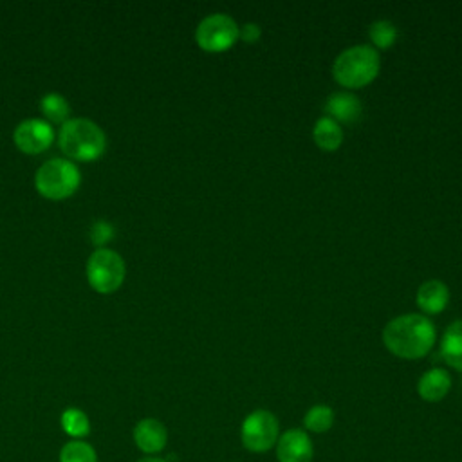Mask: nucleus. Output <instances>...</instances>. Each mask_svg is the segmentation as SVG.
Segmentation results:
<instances>
[{
    "instance_id": "nucleus-23",
    "label": "nucleus",
    "mask_w": 462,
    "mask_h": 462,
    "mask_svg": "<svg viewBox=\"0 0 462 462\" xmlns=\"http://www.w3.org/2000/svg\"><path fill=\"white\" fill-rule=\"evenodd\" d=\"M137 462H168L166 458H162V457H143L141 460H137Z\"/></svg>"
},
{
    "instance_id": "nucleus-7",
    "label": "nucleus",
    "mask_w": 462,
    "mask_h": 462,
    "mask_svg": "<svg viewBox=\"0 0 462 462\" xmlns=\"http://www.w3.org/2000/svg\"><path fill=\"white\" fill-rule=\"evenodd\" d=\"M238 40L236 22L224 13H213L200 20L195 29V42L206 52H222Z\"/></svg>"
},
{
    "instance_id": "nucleus-21",
    "label": "nucleus",
    "mask_w": 462,
    "mask_h": 462,
    "mask_svg": "<svg viewBox=\"0 0 462 462\" xmlns=\"http://www.w3.org/2000/svg\"><path fill=\"white\" fill-rule=\"evenodd\" d=\"M112 236H114V229H112V226L108 222L97 220V222L92 224V227H90V240L94 242V245H97V249L103 247Z\"/></svg>"
},
{
    "instance_id": "nucleus-10",
    "label": "nucleus",
    "mask_w": 462,
    "mask_h": 462,
    "mask_svg": "<svg viewBox=\"0 0 462 462\" xmlns=\"http://www.w3.org/2000/svg\"><path fill=\"white\" fill-rule=\"evenodd\" d=\"M134 442L139 451H143L148 457H155L161 453L168 444V430L166 426L153 417H144L137 420L132 431Z\"/></svg>"
},
{
    "instance_id": "nucleus-8",
    "label": "nucleus",
    "mask_w": 462,
    "mask_h": 462,
    "mask_svg": "<svg viewBox=\"0 0 462 462\" xmlns=\"http://www.w3.org/2000/svg\"><path fill=\"white\" fill-rule=\"evenodd\" d=\"M54 137L56 134L52 125L38 117L22 121L13 132V141L16 148L29 155H36L49 150L51 144L54 143Z\"/></svg>"
},
{
    "instance_id": "nucleus-9",
    "label": "nucleus",
    "mask_w": 462,
    "mask_h": 462,
    "mask_svg": "<svg viewBox=\"0 0 462 462\" xmlns=\"http://www.w3.org/2000/svg\"><path fill=\"white\" fill-rule=\"evenodd\" d=\"M274 453L276 462H312L314 444L303 428H289L280 433Z\"/></svg>"
},
{
    "instance_id": "nucleus-11",
    "label": "nucleus",
    "mask_w": 462,
    "mask_h": 462,
    "mask_svg": "<svg viewBox=\"0 0 462 462\" xmlns=\"http://www.w3.org/2000/svg\"><path fill=\"white\" fill-rule=\"evenodd\" d=\"M325 112H327V117L334 119L336 123L350 125L359 121L363 114V105L356 94L346 90H337L325 99Z\"/></svg>"
},
{
    "instance_id": "nucleus-1",
    "label": "nucleus",
    "mask_w": 462,
    "mask_h": 462,
    "mask_svg": "<svg viewBox=\"0 0 462 462\" xmlns=\"http://www.w3.org/2000/svg\"><path fill=\"white\" fill-rule=\"evenodd\" d=\"M437 341V330L424 314H401L392 318L383 328V343L401 359L424 357Z\"/></svg>"
},
{
    "instance_id": "nucleus-4",
    "label": "nucleus",
    "mask_w": 462,
    "mask_h": 462,
    "mask_svg": "<svg viewBox=\"0 0 462 462\" xmlns=\"http://www.w3.org/2000/svg\"><path fill=\"white\" fill-rule=\"evenodd\" d=\"M81 184L79 168L63 157L45 161L34 175L36 191L49 200H63L78 191Z\"/></svg>"
},
{
    "instance_id": "nucleus-13",
    "label": "nucleus",
    "mask_w": 462,
    "mask_h": 462,
    "mask_svg": "<svg viewBox=\"0 0 462 462\" xmlns=\"http://www.w3.org/2000/svg\"><path fill=\"white\" fill-rule=\"evenodd\" d=\"M415 301L419 309L426 314H439L449 303V289L440 280H426L419 285Z\"/></svg>"
},
{
    "instance_id": "nucleus-17",
    "label": "nucleus",
    "mask_w": 462,
    "mask_h": 462,
    "mask_svg": "<svg viewBox=\"0 0 462 462\" xmlns=\"http://www.w3.org/2000/svg\"><path fill=\"white\" fill-rule=\"evenodd\" d=\"M40 112L47 119V123H67L70 117V105L69 101L58 94V92H49L40 99Z\"/></svg>"
},
{
    "instance_id": "nucleus-14",
    "label": "nucleus",
    "mask_w": 462,
    "mask_h": 462,
    "mask_svg": "<svg viewBox=\"0 0 462 462\" xmlns=\"http://www.w3.org/2000/svg\"><path fill=\"white\" fill-rule=\"evenodd\" d=\"M440 357L457 372H462V319L453 321L442 334Z\"/></svg>"
},
{
    "instance_id": "nucleus-15",
    "label": "nucleus",
    "mask_w": 462,
    "mask_h": 462,
    "mask_svg": "<svg viewBox=\"0 0 462 462\" xmlns=\"http://www.w3.org/2000/svg\"><path fill=\"white\" fill-rule=\"evenodd\" d=\"M312 139L316 143V146L319 150L325 152H334L341 146L343 143V130L339 126V123H336L334 119L321 116L312 128Z\"/></svg>"
},
{
    "instance_id": "nucleus-3",
    "label": "nucleus",
    "mask_w": 462,
    "mask_h": 462,
    "mask_svg": "<svg viewBox=\"0 0 462 462\" xmlns=\"http://www.w3.org/2000/svg\"><path fill=\"white\" fill-rule=\"evenodd\" d=\"M379 69L381 58L374 47L352 45L336 56L332 76L345 88H363L377 78Z\"/></svg>"
},
{
    "instance_id": "nucleus-20",
    "label": "nucleus",
    "mask_w": 462,
    "mask_h": 462,
    "mask_svg": "<svg viewBox=\"0 0 462 462\" xmlns=\"http://www.w3.org/2000/svg\"><path fill=\"white\" fill-rule=\"evenodd\" d=\"M397 27L390 20H375L368 27V38L377 49H390L397 40Z\"/></svg>"
},
{
    "instance_id": "nucleus-5",
    "label": "nucleus",
    "mask_w": 462,
    "mask_h": 462,
    "mask_svg": "<svg viewBox=\"0 0 462 462\" xmlns=\"http://www.w3.org/2000/svg\"><path fill=\"white\" fill-rule=\"evenodd\" d=\"M125 274V260L114 249L99 247L87 260V282L99 294L116 292L123 285Z\"/></svg>"
},
{
    "instance_id": "nucleus-18",
    "label": "nucleus",
    "mask_w": 462,
    "mask_h": 462,
    "mask_svg": "<svg viewBox=\"0 0 462 462\" xmlns=\"http://www.w3.org/2000/svg\"><path fill=\"white\" fill-rule=\"evenodd\" d=\"M60 424H61V430L70 437V439H83L88 435L90 431V420H88V415L79 410V408H67L63 410L61 417H60Z\"/></svg>"
},
{
    "instance_id": "nucleus-6",
    "label": "nucleus",
    "mask_w": 462,
    "mask_h": 462,
    "mask_svg": "<svg viewBox=\"0 0 462 462\" xmlns=\"http://www.w3.org/2000/svg\"><path fill=\"white\" fill-rule=\"evenodd\" d=\"M280 433L278 417L265 408L253 410L244 417L240 424V442L244 449L254 455H262L273 449Z\"/></svg>"
},
{
    "instance_id": "nucleus-2",
    "label": "nucleus",
    "mask_w": 462,
    "mask_h": 462,
    "mask_svg": "<svg viewBox=\"0 0 462 462\" xmlns=\"http://www.w3.org/2000/svg\"><path fill=\"white\" fill-rule=\"evenodd\" d=\"M58 144L69 159L92 162L103 155L106 148V135L94 121L70 117L60 128Z\"/></svg>"
},
{
    "instance_id": "nucleus-12",
    "label": "nucleus",
    "mask_w": 462,
    "mask_h": 462,
    "mask_svg": "<svg viewBox=\"0 0 462 462\" xmlns=\"http://www.w3.org/2000/svg\"><path fill=\"white\" fill-rule=\"evenodd\" d=\"M451 384H453V379H451L449 372L444 370V368L435 366V368L426 370L419 377L417 393L426 402H439L449 393Z\"/></svg>"
},
{
    "instance_id": "nucleus-22",
    "label": "nucleus",
    "mask_w": 462,
    "mask_h": 462,
    "mask_svg": "<svg viewBox=\"0 0 462 462\" xmlns=\"http://www.w3.org/2000/svg\"><path fill=\"white\" fill-rule=\"evenodd\" d=\"M262 36V27L256 22H245L242 27H238V38L245 43H256Z\"/></svg>"
},
{
    "instance_id": "nucleus-16",
    "label": "nucleus",
    "mask_w": 462,
    "mask_h": 462,
    "mask_svg": "<svg viewBox=\"0 0 462 462\" xmlns=\"http://www.w3.org/2000/svg\"><path fill=\"white\" fill-rule=\"evenodd\" d=\"M336 420V413L328 404H314L303 415V430L307 433H327Z\"/></svg>"
},
{
    "instance_id": "nucleus-19",
    "label": "nucleus",
    "mask_w": 462,
    "mask_h": 462,
    "mask_svg": "<svg viewBox=\"0 0 462 462\" xmlns=\"http://www.w3.org/2000/svg\"><path fill=\"white\" fill-rule=\"evenodd\" d=\"M60 462H97V453L87 440L72 439L60 449Z\"/></svg>"
}]
</instances>
